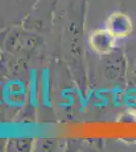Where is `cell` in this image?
<instances>
[{"label": "cell", "mask_w": 136, "mask_h": 152, "mask_svg": "<svg viewBox=\"0 0 136 152\" xmlns=\"http://www.w3.org/2000/svg\"><path fill=\"white\" fill-rule=\"evenodd\" d=\"M116 40L117 38L108 28L96 29L90 34V45L95 52L106 55L110 54L115 48Z\"/></svg>", "instance_id": "obj_1"}, {"label": "cell", "mask_w": 136, "mask_h": 152, "mask_svg": "<svg viewBox=\"0 0 136 152\" xmlns=\"http://www.w3.org/2000/svg\"><path fill=\"white\" fill-rule=\"evenodd\" d=\"M117 39L128 37L133 31L132 20L126 13L117 11L107 19V28Z\"/></svg>", "instance_id": "obj_2"}]
</instances>
